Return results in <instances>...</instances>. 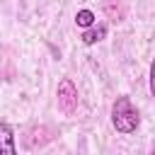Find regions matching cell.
I'll return each instance as SVG.
<instances>
[{
	"label": "cell",
	"mask_w": 155,
	"mask_h": 155,
	"mask_svg": "<svg viewBox=\"0 0 155 155\" xmlns=\"http://www.w3.org/2000/svg\"><path fill=\"white\" fill-rule=\"evenodd\" d=\"M0 155H17L15 150V136H12V126L7 121L0 124Z\"/></svg>",
	"instance_id": "obj_3"
},
{
	"label": "cell",
	"mask_w": 155,
	"mask_h": 155,
	"mask_svg": "<svg viewBox=\"0 0 155 155\" xmlns=\"http://www.w3.org/2000/svg\"><path fill=\"white\" fill-rule=\"evenodd\" d=\"M138 124H140V114L133 107L131 97H126V94L116 97V102L111 104V126L119 133H133L138 128Z\"/></svg>",
	"instance_id": "obj_1"
},
{
	"label": "cell",
	"mask_w": 155,
	"mask_h": 155,
	"mask_svg": "<svg viewBox=\"0 0 155 155\" xmlns=\"http://www.w3.org/2000/svg\"><path fill=\"white\" fill-rule=\"evenodd\" d=\"M104 34H107V27H104V24H99V27H92V29H87V31L82 34V44L92 46V44L102 41V39H104Z\"/></svg>",
	"instance_id": "obj_4"
},
{
	"label": "cell",
	"mask_w": 155,
	"mask_h": 155,
	"mask_svg": "<svg viewBox=\"0 0 155 155\" xmlns=\"http://www.w3.org/2000/svg\"><path fill=\"white\" fill-rule=\"evenodd\" d=\"M150 155H155V145H153V150H150Z\"/></svg>",
	"instance_id": "obj_7"
},
{
	"label": "cell",
	"mask_w": 155,
	"mask_h": 155,
	"mask_svg": "<svg viewBox=\"0 0 155 155\" xmlns=\"http://www.w3.org/2000/svg\"><path fill=\"white\" fill-rule=\"evenodd\" d=\"M94 22H97V17H94V12H92V10H80V12L75 15V24H78V27H82V29L94 27Z\"/></svg>",
	"instance_id": "obj_5"
},
{
	"label": "cell",
	"mask_w": 155,
	"mask_h": 155,
	"mask_svg": "<svg viewBox=\"0 0 155 155\" xmlns=\"http://www.w3.org/2000/svg\"><path fill=\"white\" fill-rule=\"evenodd\" d=\"M56 102H58V109H61L65 116H73V114L78 111V87L73 85L70 78H63V80L58 82Z\"/></svg>",
	"instance_id": "obj_2"
},
{
	"label": "cell",
	"mask_w": 155,
	"mask_h": 155,
	"mask_svg": "<svg viewBox=\"0 0 155 155\" xmlns=\"http://www.w3.org/2000/svg\"><path fill=\"white\" fill-rule=\"evenodd\" d=\"M150 94L155 97V58H153V63H150Z\"/></svg>",
	"instance_id": "obj_6"
}]
</instances>
